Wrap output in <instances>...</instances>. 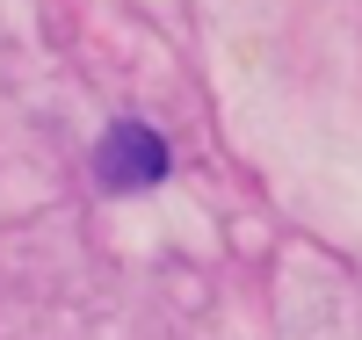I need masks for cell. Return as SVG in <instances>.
Instances as JSON below:
<instances>
[{
    "label": "cell",
    "mask_w": 362,
    "mask_h": 340,
    "mask_svg": "<svg viewBox=\"0 0 362 340\" xmlns=\"http://www.w3.org/2000/svg\"><path fill=\"white\" fill-rule=\"evenodd\" d=\"M87 167H95V189L102 196H145V189H160V181L174 174V145H167L160 123L124 116V123H109V131L95 138Z\"/></svg>",
    "instance_id": "cell-1"
}]
</instances>
